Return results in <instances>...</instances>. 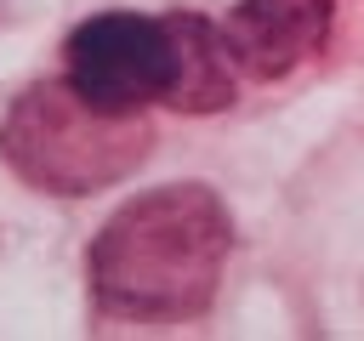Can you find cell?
Segmentation results:
<instances>
[{
    "label": "cell",
    "mask_w": 364,
    "mask_h": 341,
    "mask_svg": "<svg viewBox=\"0 0 364 341\" xmlns=\"http://www.w3.org/2000/svg\"><path fill=\"white\" fill-rule=\"evenodd\" d=\"M233 250L228 205L199 182H171L119 205L91 256V296L108 318L125 324H182L199 318L222 284Z\"/></svg>",
    "instance_id": "6da1fadb"
},
{
    "label": "cell",
    "mask_w": 364,
    "mask_h": 341,
    "mask_svg": "<svg viewBox=\"0 0 364 341\" xmlns=\"http://www.w3.org/2000/svg\"><path fill=\"white\" fill-rule=\"evenodd\" d=\"M154 148V125L136 108H102L68 74L28 85L0 119L6 165L40 193H97L125 182Z\"/></svg>",
    "instance_id": "7a4b0ae2"
},
{
    "label": "cell",
    "mask_w": 364,
    "mask_h": 341,
    "mask_svg": "<svg viewBox=\"0 0 364 341\" xmlns=\"http://www.w3.org/2000/svg\"><path fill=\"white\" fill-rule=\"evenodd\" d=\"M68 80L97 97L102 108H148L171 102L176 85V28L171 17H136V11H102L85 17L68 45Z\"/></svg>",
    "instance_id": "3957f363"
},
{
    "label": "cell",
    "mask_w": 364,
    "mask_h": 341,
    "mask_svg": "<svg viewBox=\"0 0 364 341\" xmlns=\"http://www.w3.org/2000/svg\"><path fill=\"white\" fill-rule=\"evenodd\" d=\"M222 40L239 74L284 80L330 40V0H239L222 17Z\"/></svg>",
    "instance_id": "277c9868"
},
{
    "label": "cell",
    "mask_w": 364,
    "mask_h": 341,
    "mask_svg": "<svg viewBox=\"0 0 364 341\" xmlns=\"http://www.w3.org/2000/svg\"><path fill=\"white\" fill-rule=\"evenodd\" d=\"M171 28H176V85H171V108H182V114L228 108V102H233V85H239V63H233V51H228V40H222V23H205V17L176 11Z\"/></svg>",
    "instance_id": "5b68a950"
}]
</instances>
